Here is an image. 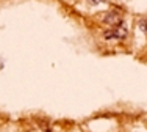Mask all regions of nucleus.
<instances>
[{
	"label": "nucleus",
	"instance_id": "nucleus-1",
	"mask_svg": "<svg viewBox=\"0 0 147 132\" xmlns=\"http://www.w3.org/2000/svg\"><path fill=\"white\" fill-rule=\"evenodd\" d=\"M127 33L128 32L124 25H116L105 32V39H124L127 38Z\"/></svg>",
	"mask_w": 147,
	"mask_h": 132
},
{
	"label": "nucleus",
	"instance_id": "nucleus-2",
	"mask_svg": "<svg viewBox=\"0 0 147 132\" xmlns=\"http://www.w3.org/2000/svg\"><path fill=\"white\" fill-rule=\"evenodd\" d=\"M103 22H105V24H108V25H111V27L121 25V22H122V16L119 14V13H116V11H108L107 14L103 16Z\"/></svg>",
	"mask_w": 147,
	"mask_h": 132
},
{
	"label": "nucleus",
	"instance_id": "nucleus-3",
	"mask_svg": "<svg viewBox=\"0 0 147 132\" xmlns=\"http://www.w3.org/2000/svg\"><path fill=\"white\" fill-rule=\"evenodd\" d=\"M139 29L142 30V33L147 36V17H144V19L139 20Z\"/></svg>",
	"mask_w": 147,
	"mask_h": 132
}]
</instances>
